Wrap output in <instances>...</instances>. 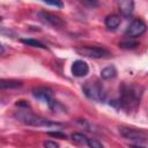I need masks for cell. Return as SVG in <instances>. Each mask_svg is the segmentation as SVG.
Returning <instances> with one entry per match:
<instances>
[{"label":"cell","mask_w":148,"mask_h":148,"mask_svg":"<svg viewBox=\"0 0 148 148\" xmlns=\"http://www.w3.org/2000/svg\"><path fill=\"white\" fill-rule=\"evenodd\" d=\"M101 76L104 80H110L117 76V69L114 66H108L101 71Z\"/></svg>","instance_id":"obj_13"},{"label":"cell","mask_w":148,"mask_h":148,"mask_svg":"<svg viewBox=\"0 0 148 148\" xmlns=\"http://www.w3.org/2000/svg\"><path fill=\"white\" fill-rule=\"evenodd\" d=\"M47 134L49 135H51V136H56V138H60V139H66V134H64V133H61V132H47Z\"/></svg>","instance_id":"obj_19"},{"label":"cell","mask_w":148,"mask_h":148,"mask_svg":"<svg viewBox=\"0 0 148 148\" xmlns=\"http://www.w3.org/2000/svg\"><path fill=\"white\" fill-rule=\"evenodd\" d=\"M32 95L34 97H36L37 99L39 101H43L44 103L47 104V106L52 110V111H58L59 108H62L60 105L59 102H57L54 98H53V95H52V90L46 88V87H37V88H34L32 89Z\"/></svg>","instance_id":"obj_4"},{"label":"cell","mask_w":148,"mask_h":148,"mask_svg":"<svg viewBox=\"0 0 148 148\" xmlns=\"http://www.w3.org/2000/svg\"><path fill=\"white\" fill-rule=\"evenodd\" d=\"M82 90H83L84 95L92 101L103 102L106 97V92H105L103 86L97 81H87L83 84Z\"/></svg>","instance_id":"obj_3"},{"label":"cell","mask_w":148,"mask_h":148,"mask_svg":"<svg viewBox=\"0 0 148 148\" xmlns=\"http://www.w3.org/2000/svg\"><path fill=\"white\" fill-rule=\"evenodd\" d=\"M88 147H89V148H104L103 145H102L99 141L95 140V139H89V141H88Z\"/></svg>","instance_id":"obj_17"},{"label":"cell","mask_w":148,"mask_h":148,"mask_svg":"<svg viewBox=\"0 0 148 148\" xmlns=\"http://www.w3.org/2000/svg\"><path fill=\"white\" fill-rule=\"evenodd\" d=\"M75 51L84 57L88 58H105L110 56V52L104 47H97V46H79L75 49Z\"/></svg>","instance_id":"obj_5"},{"label":"cell","mask_w":148,"mask_h":148,"mask_svg":"<svg viewBox=\"0 0 148 148\" xmlns=\"http://www.w3.org/2000/svg\"><path fill=\"white\" fill-rule=\"evenodd\" d=\"M44 148H59V143L52 140H47L44 142Z\"/></svg>","instance_id":"obj_18"},{"label":"cell","mask_w":148,"mask_h":148,"mask_svg":"<svg viewBox=\"0 0 148 148\" xmlns=\"http://www.w3.org/2000/svg\"><path fill=\"white\" fill-rule=\"evenodd\" d=\"M131 40H124L119 43V46L123 49H134L136 46H139V43L136 40H133V38H130Z\"/></svg>","instance_id":"obj_16"},{"label":"cell","mask_w":148,"mask_h":148,"mask_svg":"<svg viewBox=\"0 0 148 148\" xmlns=\"http://www.w3.org/2000/svg\"><path fill=\"white\" fill-rule=\"evenodd\" d=\"M131 148H142V147H139V146H134L133 145V146H131Z\"/></svg>","instance_id":"obj_22"},{"label":"cell","mask_w":148,"mask_h":148,"mask_svg":"<svg viewBox=\"0 0 148 148\" xmlns=\"http://www.w3.org/2000/svg\"><path fill=\"white\" fill-rule=\"evenodd\" d=\"M120 24V17L116 14H111V15H108L105 17V25L108 29L110 30H114L119 27Z\"/></svg>","instance_id":"obj_11"},{"label":"cell","mask_w":148,"mask_h":148,"mask_svg":"<svg viewBox=\"0 0 148 148\" xmlns=\"http://www.w3.org/2000/svg\"><path fill=\"white\" fill-rule=\"evenodd\" d=\"M119 10L124 16H131L134 10V2L131 0H123L119 1Z\"/></svg>","instance_id":"obj_10"},{"label":"cell","mask_w":148,"mask_h":148,"mask_svg":"<svg viewBox=\"0 0 148 148\" xmlns=\"http://www.w3.org/2000/svg\"><path fill=\"white\" fill-rule=\"evenodd\" d=\"M38 15H39V17L42 18L43 22H45V23H47V24H50V25H52V27L60 28V27H64V24H65L64 20H62L60 16H58V15H56V14H52V13H50V12L42 10V12L38 13Z\"/></svg>","instance_id":"obj_8"},{"label":"cell","mask_w":148,"mask_h":148,"mask_svg":"<svg viewBox=\"0 0 148 148\" xmlns=\"http://www.w3.org/2000/svg\"><path fill=\"white\" fill-rule=\"evenodd\" d=\"M142 94L143 87L140 84L124 82L119 87V98L117 101H112L111 104L125 111L135 110L140 104Z\"/></svg>","instance_id":"obj_1"},{"label":"cell","mask_w":148,"mask_h":148,"mask_svg":"<svg viewBox=\"0 0 148 148\" xmlns=\"http://www.w3.org/2000/svg\"><path fill=\"white\" fill-rule=\"evenodd\" d=\"M21 42L23 44H27L29 46H34V47H39V49H46V45L43 44L42 42L39 40H36V39H32V38H22Z\"/></svg>","instance_id":"obj_14"},{"label":"cell","mask_w":148,"mask_h":148,"mask_svg":"<svg viewBox=\"0 0 148 148\" xmlns=\"http://www.w3.org/2000/svg\"><path fill=\"white\" fill-rule=\"evenodd\" d=\"M119 133L125 139H128V140H132L135 142H147L148 141V135L139 130H133L130 127H119Z\"/></svg>","instance_id":"obj_7"},{"label":"cell","mask_w":148,"mask_h":148,"mask_svg":"<svg viewBox=\"0 0 148 148\" xmlns=\"http://www.w3.org/2000/svg\"><path fill=\"white\" fill-rule=\"evenodd\" d=\"M22 81H18V80H6V79H2L0 81V88L1 89H16V88H20L22 87Z\"/></svg>","instance_id":"obj_12"},{"label":"cell","mask_w":148,"mask_h":148,"mask_svg":"<svg viewBox=\"0 0 148 148\" xmlns=\"http://www.w3.org/2000/svg\"><path fill=\"white\" fill-rule=\"evenodd\" d=\"M44 3L51 5V6H56V7H59V8L62 7V2H60V1H44Z\"/></svg>","instance_id":"obj_20"},{"label":"cell","mask_w":148,"mask_h":148,"mask_svg":"<svg viewBox=\"0 0 148 148\" xmlns=\"http://www.w3.org/2000/svg\"><path fill=\"white\" fill-rule=\"evenodd\" d=\"M71 69H72V74L74 76H77V77L86 76L89 73V66L83 60H75L72 64V68Z\"/></svg>","instance_id":"obj_9"},{"label":"cell","mask_w":148,"mask_h":148,"mask_svg":"<svg viewBox=\"0 0 148 148\" xmlns=\"http://www.w3.org/2000/svg\"><path fill=\"white\" fill-rule=\"evenodd\" d=\"M16 105H17V106H24V108H29V104H28V103H25V101H17Z\"/></svg>","instance_id":"obj_21"},{"label":"cell","mask_w":148,"mask_h":148,"mask_svg":"<svg viewBox=\"0 0 148 148\" xmlns=\"http://www.w3.org/2000/svg\"><path fill=\"white\" fill-rule=\"evenodd\" d=\"M146 30H147L146 23L140 18H135L126 28L125 36L128 38H136V37H140L141 35H143L146 32Z\"/></svg>","instance_id":"obj_6"},{"label":"cell","mask_w":148,"mask_h":148,"mask_svg":"<svg viewBox=\"0 0 148 148\" xmlns=\"http://www.w3.org/2000/svg\"><path fill=\"white\" fill-rule=\"evenodd\" d=\"M72 140L74 142L79 143V145H87V146H88V141H89V139L86 135L81 134V133H73L72 134Z\"/></svg>","instance_id":"obj_15"},{"label":"cell","mask_w":148,"mask_h":148,"mask_svg":"<svg viewBox=\"0 0 148 148\" xmlns=\"http://www.w3.org/2000/svg\"><path fill=\"white\" fill-rule=\"evenodd\" d=\"M15 117L17 120L21 123L29 125V126H35V127H52V126H61L60 123L51 121L49 119H45L43 117L36 116L34 113H30L28 111H18L15 113Z\"/></svg>","instance_id":"obj_2"}]
</instances>
